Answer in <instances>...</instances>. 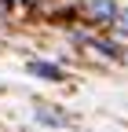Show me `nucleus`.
<instances>
[{"label": "nucleus", "instance_id": "nucleus-3", "mask_svg": "<svg viewBox=\"0 0 128 132\" xmlns=\"http://www.w3.org/2000/svg\"><path fill=\"white\" fill-rule=\"evenodd\" d=\"M114 29L128 37V11H117V15H114Z\"/></svg>", "mask_w": 128, "mask_h": 132}, {"label": "nucleus", "instance_id": "nucleus-2", "mask_svg": "<svg viewBox=\"0 0 128 132\" xmlns=\"http://www.w3.org/2000/svg\"><path fill=\"white\" fill-rule=\"evenodd\" d=\"M29 70H33L37 77H48V81H62V77H66V73H62L59 66H51V62H33Z\"/></svg>", "mask_w": 128, "mask_h": 132}, {"label": "nucleus", "instance_id": "nucleus-4", "mask_svg": "<svg viewBox=\"0 0 128 132\" xmlns=\"http://www.w3.org/2000/svg\"><path fill=\"white\" fill-rule=\"evenodd\" d=\"M37 118H40L44 125H62V118H59V114H51V110H40Z\"/></svg>", "mask_w": 128, "mask_h": 132}, {"label": "nucleus", "instance_id": "nucleus-1", "mask_svg": "<svg viewBox=\"0 0 128 132\" xmlns=\"http://www.w3.org/2000/svg\"><path fill=\"white\" fill-rule=\"evenodd\" d=\"M84 11H88V19H95V22H114L117 4H114V0H88Z\"/></svg>", "mask_w": 128, "mask_h": 132}]
</instances>
